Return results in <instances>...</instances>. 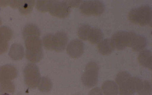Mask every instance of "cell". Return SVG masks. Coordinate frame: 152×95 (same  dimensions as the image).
<instances>
[{
  "label": "cell",
  "mask_w": 152,
  "mask_h": 95,
  "mask_svg": "<svg viewBox=\"0 0 152 95\" xmlns=\"http://www.w3.org/2000/svg\"><path fill=\"white\" fill-rule=\"evenodd\" d=\"M26 48V56L29 61L39 62L43 56L42 44L39 37L31 36L24 39Z\"/></svg>",
  "instance_id": "cell-1"
},
{
  "label": "cell",
  "mask_w": 152,
  "mask_h": 95,
  "mask_svg": "<svg viewBox=\"0 0 152 95\" xmlns=\"http://www.w3.org/2000/svg\"><path fill=\"white\" fill-rule=\"evenodd\" d=\"M66 34L63 31H58L54 34H48L43 37V45L48 50L61 51L64 49L68 42Z\"/></svg>",
  "instance_id": "cell-2"
},
{
  "label": "cell",
  "mask_w": 152,
  "mask_h": 95,
  "mask_svg": "<svg viewBox=\"0 0 152 95\" xmlns=\"http://www.w3.org/2000/svg\"><path fill=\"white\" fill-rule=\"evenodd\" d=\"M128 18L133 23L140 26L151 24V7L149 5L145 4L132 8L129 13Z\"/></svg>",
  "instance_id": "cell-3"
},
{
  "label": "cell",
  "mask_w": 152,
  "mask_h": 95,
  "mask_svg": "<svg viewBox=\"0 0 152 95\" xmlns=\"http://www.w3.org/2000/svg\"><path fill=\"white\" fill-rule=\"evenodd\" d=\"M99 70L98 66L96 63L92 61L88 63L81 76L83 84L88 88L96 85L98 81Z\"/></svg>",
  "instance_id": "cell-4"
},
{
  "label": "cell",
  "mask_w": 152,
  "mask_h": 95,
  "mask_svg": "<svg viewBox=\"0 0 152 95\" xmlns=\"http://www.w3.org/2000/svg\"><path fill=\"white\" fill-rule=\"evenodd\" d=\"M24 81L26 85L30 88H35L40 78L39 69L33 63H28L24 67L23 71Z\"/></svg>",
  "instance_id": "cell-5"
},
{
  "label": "cell",
  "mask_w": 152,
  "mask_h": 95,
  "mask_svg": "<svg viewBox=\"0 0 152 95\" xmlns=\"http://www.w3.org/2000/svg\"><path fill=\"white\" fill-rule=\"evenodd\" d=\"M80 9L81 12L84 15H97L104 12V6L100 1H84L82 2Z\"/></svg>",
  "instance_id": "cell-6"
},
{
  "label": "cell",
  "mask_w": 152,
  "mask_h": 95,
  "mask_svg": "<svg viewBox=\"0 0 152 95\" xmlns=\"http://www.w3.org/2000/svg\"><path fill=\"white\" fill-rule=\"evenodd\" d=\"M133 31H120L114 33L111 38L115 48L121 50L129 47Z\"/></svg>",
  "instance_id": "cell-7"
},
{
  "label": "cell",
  "mask_w": 152,
  "mask_h": 95,
  "mask_svg": "<svg viewBox=\"0 0 152 95\" xmlns=\"http://www.w3.org/2000/svg\"><path fill=\"white\" fill-rule=\"evenodd\" d=\"M70 8L66 1L51 0L48 11L54 16L64 18L69 14Z\"/></svg>",
  "instance_id": "cell-8"
},
{
  "label": "cell",
  "mask_w": 152,
  "mask_h": 95,
  "mask_svg": "<svg viewBox=\"0 0 152 95\" xmlns=\"http://www.w3.org/2000/svg\"><path fill=\"white\" fill-rule=\"evenodd\" d=\"M142 80L139 77L131 76L119 85L120 95H134Z\"/></svg>",
  "instance_id": "cell-9"
},
{
  "label": "cell",
  "mask_w": 152,
  "mask_h": 95,
  "mask_svg": "<svg viewBox=\"0 0 152 95\" xmlns=\"http://www.w3.org/2000/svg\"><path fill=\"white\" fill-rule=\"evenodd\" d=\"M84 50L83 42L79 39H74L71 41L66 48L67 53L73 58H78L83 53Z\"/></svg>",
  "instance_id": "cell-10"
},
{
  "label": "cell",
  "mask_w": 152,
  "mask_h": 95,
  "mask_svg": "<svg viewBox=\"0 0 152 95\" xmlns=\"http://www.w3.org/2000/svg\"><path fill=\"white\" fill-rule=\"evenodd\" d=\"M13 32L9 27L3 26L0 27V54L6 51L8 47V42L12 38Z\"/></svg>",
  "instance_id": "cell-11"
},
{
  "label": "cell",
  "mask_w": 152,
  "mask_h": 95,
  "mask_svg": "<svg viewBox=\"0 0 152 95\" xmlns=\"http://www.w3.org/2000/svg\"><path fill=\"white\" fill-rule=\"evenodd\" d=\"M18 72L13 65L6 64L0 67V83L11 81L16 78Z\"/></svg>",
  "instance_id": "cell-12"
},
{
  "label": "cell",
  "mask_w": 152,
  "mask_h": 95,
  "mask_svg": "<svg viewBox=\"0 0 152 95\" xmlns=\"http://www.w3.org/2000/svg\"><path fill=\"white\" fill-rule=\"evenodd\" d=\"M147 45V40L145 37L133 32L129 45L133 50L136 52L141 51L145 48Z\"/></svg>",
  "instance_id": "cell-13"
},
{
  "label": "cell",
  "mask_w": 152,
  "mask_h": 95,
  "mask_svg": "<svg viewBox=\"0 0 152 95\" xmlns=\"http://www.w3.org/2000/svg\"><path fill=\"white\" fill-rule=\"evenodd\" d=\"M138 61L140 65L151 70L152 53L151 51L146 49L141 51L139 54Z\"/></svg>",
  "instance_id": "cell-14"
},
{
  "label": "cell",
  "mask_w": 152,
  "mask_h": 95,
  "mask_svg": "<svg viewBox=\"0 0 152 95\" xmlns=\"http://www.w3.org/2000/svg\"><path fill=\"white\" fill-rule=\"evenodd\" d=\"M9 55L14 60H21L24 56V49L23 46L19 43H13L10 48Z\"/></svg>",
  "instance_id": "cell-15"
},
{
  "label": "cell",
  "mask_w": 152,
  "mask_h": 95,
  "mask_svg": "<svg viewBox=\"0 0 152 95\" xmlns=\"http://www.w3.org/2000/svg\"><path fill=\"white\" fill-rule=\"evenodd\" d=\"M115 48L111 39L108 38L102 40L97 46L99 52L103 55H107L111 53Z\"/></svg>",
  "instance_id": "cell-16"
},
{
  "label": "cell",
  "mask_w": 152,
  "mask_h": 95,
  "mask_svg": "<svg viewBox=\"0 0 152 95\" xmlns=\"http://www.w3.org/2000/svg\"><path fill=\"white\" fill-rule=\"evenodd\" d=\"M102 89L105 95H117L118 92V87L113 81L107 80L104 82L102 85Z\"/></svg>",
  "instance_id": "cell-17"
},
{
  "label": "cell",
  "mask_w": 152,
  "mask_h": 95,
  "mask_svg": "<svg viewBox=\"0 0 152 95\" xmlns=\"http://www.w3.org/2000/svg\"><path fill=\"white\" fill-rule=\"evenodd\" d=\"M40 31L38 26L35 24L29 23L26 25L24 27L22 32L23 39L31 36L39 37Z\"/></svg>",
  "instance_id": "cell-18"
},
{
  "label": "cell",
  "mask_w": 152,
  "mask_h": 95,
  "mask_svg": "<svg viewBox=\"0 0 152 95\" xmlns=\"http://www.w3.org/2000/svg\"><path fill=\"white\" fill-rule=\"evenodd\" d=\"M103 37V34L100 29L96 28H91L87 40L91 43L95 44L99 43L102 40Z\"/></svg>",
  "instance_id": "cell-19"
},
{
  "label": "cell",
  "mask_w": 152,
  "mask_h": 95,
  "mask_svg": "<svg viewBox=\"0 0 152 95\" xmlns=\"http://www.w3.org/2000/svg\"><path fill=\"white\" fill-rule=\"evenodd\" d=\"M34 0H19L18 7L22 14H26L31 11L34 5Z\"/></svg>",
  "instance_id": "cell-20"
},
{
  "label": "cell",
  "mask_w": 152,
  "mask_h": 95,
  "mask_svg": "<svg viewBox=\"0 0 152 95\" xmlns=\"http://www.w3.org/2000/svg\"><path fill=\"white\" fill-rule=\"evenodd\" d=\"M37 86L40 91L44 92H48L51 89L52 83L49 78L43 77H40Z\"/></svg>",
  "instance_id": "cell-21"
},
{
  "label": "cell",
  "mask_w": 152,
  "mask_h": 95,
  "mask_svg": "<svg viewBox=\"0 0 152 95\" xmlns=\"http://www.w3.org/2000/svg\"><path fill=\"white\" fill-rule=\"evenodd\" d=\"M137 92L139 95H151L152 93L151 83L147 80L142 81Z\"/></svg>",
  "instance_id": "cell-22"
},
{
  "label": "cell",
  "mask_w": 152,
  "mask_h": 95,
  "mask_svg": "<svg viewBox=\"0 0 152 95\" xmlns=\"http://www.w3.org/2000/svg\"><path fill=\"white\" fill-rule=\"evenodd\" d=\"M15 88L14 83L11 81H7L0 83V92L2 93L13 94Z\"/></svg>",
  "instance_id": "cell-23"
},
{
  "label": "cell",
  "mask_w": 152,
  "mask_h": 95,
  "mask_svg": "<svg viewBox=\"0 0 152 95\" xmlns=\"http://www.w3.org/2000/svg\"><path fill=\"white\" fill-rule=\"evenodd\" d=\"M91 28V27L88 24H84L81 25L77 30V34L79 37L83 40H87Z\"/></svg>",
  "instance_id": "cell-24"
},
{
  "label": "cell",
  "mask_w": 152,
  "mask_h": 95,
  "mask_svg": "<svg viewBox=\"0 0 152 95\" xmlns=\"http://www.w3.org/2000/svg\"><path fill=\"white\" fill-rule=\"evenodd\" d=\"M51 0L37 1L36 7L39 11L45 12L49 10Z\"/></svg>",
  "instance_id": "cell-25"
},
{
  "label": "cell",
  "mask_w": 152,
  "mask_h": 95,
  "mask_svg": "<svg viewBox=\"0 0 152 95\" xmlns=\"http://www.w3.org/2000/svg\"><path fill=\"white\" fill-rule=\"evenodd\" d=\"M131 76V75L127 72L124 71H121L117 75L115 79V81L119 86Z\"/></svg>",
  "instance_id": "cell-26"
},
{
  "label": "cell",
  "mask_w": 152,
  "mask_h": 95,
  "mask_svg": "<svg viewBox=\"0 0 152 95\" xmlns=\"http://www.w3.org/2000/svg\"><path fill=\"white\" fill-rule=\"evenodd\" d=\"M88 95H102V94L100 88L96 87L92 89Z\"/></svg>",
  "instance_id": "cell-27"
},
{
  "label": "cell",
  "mask_w": 152,
  "mask_h": 95,
  "mask_svg": "<svg viewBox=\"0 0 152 95\" xmlns=\"http://www.w3.org/2000/svg\"><path fill=\"white\" fill-rule=\"evenodd\" d=\"M69 6L70 7H78L81 3L82 1H66Z\"/></svg>",
  "instance_id": "cell-28"
},
{
  "label": "cell",
  "mask_w": 152,
  "mask_h": 95,
  "mask_svg": "<svg viewBox=\"0 0 152 95\" xmlns=\"http://www.w3.org/2000/svg\"><path fill=\"white\" fill-rule=\"evenodd\" d=\"M10 1H0V6L4 7L9 4Z\"/></svg>",
  "instance_id": "cell-29"
},
{
  "label": "cell",
  "mask_w": 152,
  "mask_h": 95,
  "mask_svg": "<svg viewBox=\"0 0 152 95\" xmlns=\"http://www.w3.org/2000/svg\"><path fill=\"white\" fill-rule=\"evenodd\" d=\"M2 23V20H1V18L0 17V26H1Z\"/></svg>",
  "instance_id": "cell-30"
},
{
  "label": "cell",
  "mask_w": 152,
  "mask_h": 95,
  "mask_svg": "<svg viewBox=\"0 0 152 95\" xmlns=\"http://www.w3.org/2000/svg\"><path fill=\"white\" fill-rule=\"evenodd\" d=\"M10 95V94H9L8 93H4V94H2V95Z\"/></svg>",
  "instance_id": "cell-31"
},
{
  "label": "cell",
  "mask_w": 152,
  "mask_h": 95,
  "mask_svg": "<svg viewBox=\"0 0 152 95\" xmlns=\"http://www.w3.org/2000/svg\"></svg>",
  "instance_id": "cell-32"
}]
</instances>
